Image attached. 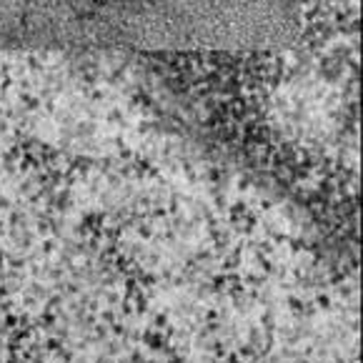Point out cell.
<instances>
[{"label":"cell","instance_id":"obj_1","mask_svg":"<svg viewBox=\"0 0 363 363\" xmlns=\"http://www.w3.org/2000/svg\"><path fill=\"white\" fill-rule=\"evenodd\" d=\"M301 0H0V48H276Z\"/></svg>","mask_w":363,"mask_h":363}]
</instances>
